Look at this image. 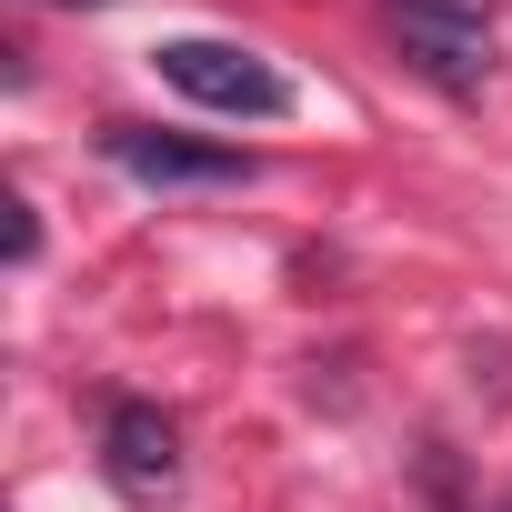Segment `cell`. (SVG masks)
Segmentation results:
<instances>
[{
  "instance_id": "obj_4",
  "label": "cell",
  "mask_w": 512,
  "mask_h": 512,
  "mask_svg": "<svg viewBox=\"0 0 512 512\" xmlns=\"http://www.w3.org/2000/svg\"><path fill=\"white\" fill-rule=\"evenodd\" d=\"M101 151L131 171V181H241L251 161L221 151V141H171V131H141V121H111Z\"/></svg>"
},
{
  "instance_id": "obj_5",
  "label": "cell",
  "mask_w": 512,
  "mask_h": 512,
  "mask_svg": "<svg viewBox=\"0 0 512 512\" xmlns=\"http://www.w3.org/2000/svg\"><path fill=\"white\" fill-rule=\"evenodd\" d=\"M0 211H11V262H31V251H41V221H31V201H0Z\"/></svg>"
},
{
  "instance_id": "obj_2",
  "label": "cell",
  "mask_w": 512,
  "mask_h": 512,
  "mask_svg": "<svg viewBox=\"0 0 512 512\" xmlns=\"http://www.w3.org/2000/svg\"><path fill=\"white\" fill-rule=\"evenodd\" d=\"M161 81L201 111H231V121H282L292 111V81L262 61V51H241V41H161L151 51Z\"/></svg>"
},
{
  "instance_id": "obj_1",
  "label": "cell",
  "mask_w": 512,
  "mask_h": 512,
  "mask_svg": "<svg viewBox=\"0 0 512 512\" xmlns=\"http://www.w3.org/2000/svg\"><path fill=\"white\" fill-rule=\"evenodd\" d=\"M382 21H392L402 61H412L432 91L472 101V91L492 81V21L472 11V0H382Z\"/></svg>"
},
{
  "instance_id": "obj_3",
  "label": "cell",
  "mask_w": 512,
  "mask_h": 512,
  "mask_svg": "<svg viewBox=\"0 0 512 512\" xmlns=\"http://www.w3.org/2000/svg\"><path fill=\"white\" fill-rule=\"evenodd\" d=\"M101 472L121 482V502H171V482H181V432H171V412L111 402V422H101Z\"/></svg>"
}]
</instances>
